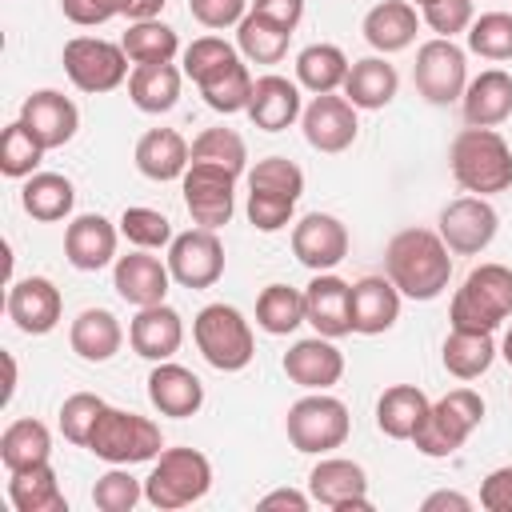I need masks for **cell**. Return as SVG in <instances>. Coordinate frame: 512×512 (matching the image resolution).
Listing matches in <instances>:
<instances>
[{"instance_id": "1", "label": "cell", "mask_w": 512, "mask_h": 512, "mask_svg": "<svg viewBox=\"0 0 512 512\" xmlns=\"http://www.w3.org/2000/svg\"><path fill=\"white\" fill-rule=\"evenodd\" d=\"M384 276L408 300H436L452 280V248L432 228H404L388 240Z\"/></svg>"}, {"instance_id": "2", "label": "cell", "mask_w": 512, "mask_h": 512, "mask_svg": "<svg viewBox=\"0 0 512 512\" xmlns=\"http://www.w3.org/2000/svg\"><path fill=\"white\" fill-rule=\"evenodd\" d=\"M452 180L472 196H492L512 188V148L496 128H460L448 148Z\"/></svg>"}, {"instance_id": "3", "label": "cell", "mask_w": 512, "mask_h": 512, "mask_svg": "<svg viewBox=\"0 0 512 512\" xmlns=\"http://www.w3.org/2000/svg\"><path fill=\"white\" fill-rule=\"evenodd\" d=\"M452 328L468 332H496L504 320H512V268L508 264H480L464 276L448 304Z\"/></svg>"}, {"instance_id": "4", "label": "cell", "mask_w": 512, "mask_h": 512, "mask_svg": "<svg viewBox=\"0 0 512 512\" xmlns=\"http://www.w3.org/2000/svg\"><path fill=\"white\" fill-rule=\"evenodd\" d=\"M212 488V464L204 452L196 448H164L152 460V472L144 480V500L160 512H176L188 508L196 500H204Z\"/></svg>"}, {"instance_id": "5", "label": "cell", "mask_w": 512, "mask_h": 512, "mask_svg": "<svg viewBox=\"0 0 512 512\" xmlns=\"http://www.w3.org/2000/svg\"><path fill=\"white\" fill-rule=\"evenodd\" d=\"M88 452L108 460V464H144V460H156L164 452V436H160V424L140 416V412H124V408H112L104 404L92 436H88Z\"/></svg>"}, {"instance_id": "6", "label": "cell", "mask_w": 512, "mask_h": 512, "mask_svg": "<svg viewBox=\"0 0 512 512\" xmlns=\"http://www.w3.org/2000/svg\"><path fill=\"white\" fill-rule=\"evenodd\" d=\"M192 340L216 372H240L256 356L252 328H248L244 312L232 304H204L192 320Z\"/></svg>"}, {"instance_id": "7", "label": "cell", "mask_w": 512, "mask_h": 512, "mask_svg": "<svg viewBox=\"0 0 512 512\" xmlns=\"http://www.w3.org/2000/svg\"><path fill=\"white\" fill-rule=\"evenodd\" d=\"M480 420H484V400H480V392H472V388H452L448 396H440V400L428 408V416H424V424L416 428L412 444H416L420 456L444 460V456H452L456 448H464V440L480 428Z\"/></svg>"}, {"instance_id": "8", "label": "cell", "mask_w": 512, "mask_h": 512, "mask_svg": "<svg viewBox=\"0 0 512 512\" xmlns=\"http://www.w3.org/2000/svg\"><path fill=\"white\" fill-rule=\"evenodd\" d=\"M284 432H288V444L304 456H324L332 448H340L352 432V416H348V404L328 396V392H308L300 396L288 416H284Z\"/></svg>"}, {"instance_id": "9", "label": "cell", "mask_w": 512, "mask_h": 512, "mask_svg": "<svg viewBox=\"0 0 512 512\" xmlns=\"http://www.w3.org/2000/svg\"><path fill=\"white\" fill-rule=\"evenodd\" d=\"M60 60H64L68 80L88 96L112 92L128 80V52L112 40H100V36H72L64 44Z\"/></svg>"}, {"instance_id": "10", "label": "cell", "mask_w": 512, "mask_h": 512, "mask_svg": "<svg viewBox=\"0 0 512 512\" xmlns=\"http://www.w3.org/2000/svg\"><path fill=\"white\" fill-rule=\"evenodd\" d=\"M412 84L428 104H452L464 96L468 88V56L456 40L432 36L416 48V64H412Z\"/></svg>"}, {"instance_id": "11", "label": "cell", "mask_w": 512, "mask_h": 512, "mask_svg": "<svg viewBox=\"0 0 512 512\" xmlns=\"http://www.w3.org/2000/svg\"><path fill=\"white\" fill-rule=\"evenodd\" d=\"M180 192H184V208L200 228H224L236 212V176L228 168L216 164H188V172L180 176Z\"/></svg>"}, {"instance_id": "12", "label": "cell", "mask_w": 512, "mask_h": 512, "mask_svg": "<svg viewBox=\"0 0 512 512\" xmlns=\"http://www.w3.org/2000/svg\"><path fill=\"white\" fill-rule=\"evenodd\" d=\"M440 240L456 252V256H480L496 232H500V216L488 204V196H456L440 208Z\"/></svg>"}, {"instance_id": "13", "label": "cell", "mask_w": 512, "mask_h": 512, "mask_svg": "<svg viewBox=\"0 0 512 512\" xmlns=\"http://www.w3.org/2000/svg\"><path fill=\"white\" fill-rule=\"evenodd\" d=\"M168 272L180 288H212L224 276V244L212 228H188L168 244Z\"/></svg>"}, {"instance_id": "14", "label": "cell", "mask_w": 512, "mask_h": 512, "mask_svg": "<svg viewBox=\"0 0 512 512\" xmlns=\"http://www.w3.org/2000/svg\"><path fill=\"white\" fill-rule=\"evenodd\" d=\"M308 496L332 512H368V476L356 460L344 456H320V464L308 472Z\"/></svg>"}, {"instance_id": "15", "label": "cell", "mask_w": 512, "mask_h": 512, "mask_svg": "<svg viewBox=\"0 0 512 512\" xmlns=\"http://www.w3.org/2000/svg\"><path fill=\"white\" fill-rule=\"evenodd\" d=\"M300 128H304V140L316 148V152H344L352 148L360 124H356V104L348 96H336V92H324V96H312L300 112Z\"/></svg>"}, {"instance_id": "16", "label": "cell", "mask_w": 512, "mask_h": 512, "mask_svg": "<svg viewBox=\"0 0 512 512\" xmlns=\"http://www.w3.org/2000/svg\"><path fill=\"white\" fill-rule=\"evenodd\" d=\"M292 256L308 272H332L348 256V228L332 212H308L292 224Z\"/></svg>"}, {"instance_id": "17", "label": "cell", "mask_w": 512, "mask_h": 512, "mask_svg": "<svg viewBox=\"0 0 512 512\" xmlns=\"http://www.w3.org/2000/svg\"><path fill=\"white\" fill-rule=\"evenodd\" d=\"M168 284H172L168 260L160 264V256H148V248H136L128 256H116V264H112V288L132 308L164 304Z\"/></svg>"}, {"instance_id": "18", "label": "cell", "mask_w": 512, "mask_h": 512, "mask_svg": "<svg viewBox=\"0 0 512 512\" xmlns=\"http://www.w3.org/2000/svg\"><path fill=\"white\" fill-rule=\"evenodd\" d=\"M64 296L48 276H24L8 288V316L28 336H48L60 324Z\"/></svg>"}, {"instance_id": "19", "label": "cell", "mask_w": 512, "mask_h": 512, "mask_svg": "<svg viewBox=\"0 0 512 512\" xmlns=\"http://www.w3.org/2000/svg\"><path fill=\"white\" fill-rule=\"evenodd\" d=\"M304 320L328 340L348 336L352 332V284L332 272H316L304 288Z\"/></svg>"}, {"instance_id": "20", "label": "cell", "mask_w": 512, "mask_h": 512, "mask_svg": "<svg viewBox=\"0 0 512 512\" xmlns=\"http://www.w3.org/2000/svg\"><path fill=\"white\" fill-rule=\"evenodd\" d=\"M284 376L308 392H328L332 384H340L344 376V352L328 340V336H308V340H296L288 352H284Z\"/></svg>"}, {"instance_id": "21", "label": "cell", "mask_w": 512, "mask_h": 512, "mask_svg": "<svg viewBox=\"0 0 512 512\" xmlns=\"http://www.w3.org/2000/svg\"><path fill=\"white\" fill-rule=\"evenodd\" d=\"M116 240H120V224L104 220L100 212H84L64 228V256L80 272H100L116 264Z\"/></svg>"}, {"instance_id": "22", "label": "cell", "mask_w": 512, "mask_h": 512, "mask_svg": "<svg viewBox=\"0 0 512 512\" xmlns=\"http://www.w3.org/2000/svg\"><path fill=\"white\" fill-rule=\"evenodd\" d=\"M128 344L136 356L160 364V360H172L184 344V320L176 308L168 304H148V308H136L132 324H128Z\"/></svg>"}, {"instance_id": "23", "label": "cell", "mask_w": 512, "mask_h": 512, "mask_svg": "<svg viewBox=\"0 0 512 512\" xmlns=\"http://www.w3.org/2000/svg\"><path fill=\"white\" fill-rule=\"evenodd\" d=\"M148 400L160 416H172V420H188L200 412L204 404V384L192 368L176 364V360H160L152 372H148Z\"/></svg>"}, {"instance_id": "24", "label": "cell", "mask_w": 512, "mask_h": 512, "mask_svg": "<svg viewBox=\"0 0 512 512\" xmlns=\"http://www.w3.org/2000/svg\"><path fill=\"white\" fill-rule=\"evenodd\" d=\"M20 120L32 128V136H36L44 148H64V144L76 136V128H80V108H76L64 92L40 88V92H32V96L24 100Z\"/></svg>"}, {"instance_id": "25", "label": "cell", "mask_w": 512, "mask_h": 512, "mask_svg": "<svg viewBox=\"0 0 512 512\" xmlns=\"http://www.w3.org/2000/svg\"><path fill=\"white\" fill-rule=\"evenodd\" d=\"M304 100H300V84H292L288 76H256L252 84V100H248V120L260 132H284L300 120Z\"/></svg>"}, {"instance_id": "26", "label": "cell", "mask_w": 512, "mask_h": 512, "mask_svg": "<svg viewBox=\"0 0 512 512\" xmlns=\"http://www.w3.org/2000/svg\"><path fill=\"white\" fill-rule=\"evenodd\" d=\"M400 320V288L388 276H364L352 284V332L380 336Z\"/></svg>"}, {"instance_id": "27", "label": "cell", "mask_w": 512, "mask_h": 512, "mask_svg": "<svg viewBox=\"0 0 512 512\" xmlns=\"http://www.w3.org/2000/svg\"><path fill=\"white\" fill-rule=\"evenodd\" d=\"M464 120L472 128H496L512 116V72L504 68H484L480 76L468 80L464 96Z\"/></svg>"}, {"instance_id": "28", "label": "cell", "mask_w": 512, "mask_h": 512, "mask_svg": "<svg viewBox=\"0 0 512 512\" xmlns=\"http://www.w3.org/2000/svg\"><path fill=\"white\" fill-rule=\"evenodd\" d=\"M132 156H136L140 176H148L156 184L180 180L188 172V164H192V148H188V140L176 128H152V132H144L136 140V152Z\"/></svg>"}, {"instance_id": "29", "label": "cell", "mask_w": 512, "mask_h": 512, "mask_svg": "<svg viewBox=\"0 0 512 512\" xmlns=\"http://www.w3.org/2000/svg\"><path fill=\"white\" fill-rule=\"evenodd\" d=\"M416 28H420V16H416V4L412 0H384L376 8H368L360 32L364 40L376 48V52H404L412 40H416Z\"/></svg>"}, {"instance_id": "30", "label": "cell", "mask_w": 512, "mask_h": 512, "mask_svg": "<svg viewBox=\"0 0 512 512\" xmlns=\"http://www.w3.org/2000/svg\"><path fill=\"white\" fill-rule=\"evenodd\" d=\"M180 84H184V68H176L172 60L168 64H136L128 72V100L140 112L160 116V112H172L176 108Z\"/></svg>"}, {"instance_id": "31", "label": "cell", "mask_w": 512, "mask_h": 512, "mask_svg": "<svg viewBox=\"0 0 512 512\" xmlns=\"http://www.w3.org/2000/svg\"><path fill=\"white\" fill-rule=\"evenodd\" d=\"M68 344H72V352H76L80 360L104 364V360H112V356L120 352L124 328H120V320H116L108 308H84V312L72 320V328H68Z\"/></svg>"}, {"instance_id": "32", "label": "cell", "mask_w": 512, "mask_h": 512, "mask_svg": "<svg viewBox=\"0 0 512 512\" xmlns=\"http://www.w3.org/2000/svg\"><path fill=\"white\" fill-rule=\"evenodd\" d=\"M428 408H432V400L416 384H392L376 400V428L388 440H412L416 428L424 424Z\"/></svg>"}, {"instance_id": "33", "label": "cell", "mask_w": 512, "mask_h": 512, "mask_svg": "<svg viewBox=\"0 0 512 512\" xmlns=\"http://www.w3.org/2000/svg\"><path fill=\"white\" fill-rule=\"evenodd\" d=\"M8 500H12L16 512H68V500L60 492L52 460L8 472Z\"/></svg>"}, {"instance_id": "34", "label": "cell", "mask_w": 512, "mask_h": 512, "mask_svg": "<svg viewBox=\"0 0 512 512\" xmlns=\"http://www.w3.org/2000/svg\"><path fill=\"white\" fill-rule=\"evenodd\" d=\"M396 88H400V76L384 56H364L344 76V96L364 112H376V108L392 104Z\"/></svg>"}, {"instance_id": "35", "label": "cell", "mask_w": 512, "mask_h": 512, "mask_svg": "<svg viewBox=\"0 0 512 512\" xmlns=\"http://www.w3.org/2000/svg\"><path fill=\"white\" fill-rule=\"evenodd\" d=\"M20 204H24V212H28L32 220L56 224V220H64V216L72 212L76 188H72V180L60 176V172H32V176L24 180V188H20Z\"/></svg>"}, {"instance_id": "36", "label": "cell", "mask_w": 512, "mask_h": 512, "mask_svg": "<svg viewBox=\"0 0 512 512\" xmlns=\"http://www.w3.org/2000/svg\"><path fill=\"white\" fill-rule=\"evenodd\" d=\"M48 460H52V432H48V424L24 416V420H12L0 432V464L8 472L32 468V464H48Z\"/></svg>"}, {"instance_id": "37", "label": "cell", "mask_w": 512, "mask_h": 512, "mask_svg": "<svg viewBox=\"0 0 512 512\" xmlns=\"http://www.w3.org/2000/svg\"><path fill=\"white\" fill-rule=\"evenodd\" d=\"M440 360L444 368L456 376V380H476L492 368L496 360V340L492 332H468V328H452L444 336V348H440Z\"/></svg>"}, {"instance_id": "38", "label": "cell", "mask_w": 512, "mask_h": 512, "mask_svg": "<svg viewBox=\"0 0 512 512\" xmlns=\"http://www.w3.org/2000/svg\"><path fill=\"white\" fill-rule=\"evenodd\" d=\"M348 68L352 64H348L344 48H336V44H308L296 56V84L308 88L312 96H324V92L344 88Z\"/></svg>"}, {"instance_id": "39", "label": "cell", "mask_w": 512, "mask_h": 512, "mask_svg": "<svg viewBox=\"0 0 512 512\" xmlns=\"http://www.w3.org/2000/svg\"><path fill=\"white\" fill-rule=\"evenodd\" d=\"M120 48L128 52L132 64H168L180 52V36L156 16V20H132L128 32L120 36Z\"/></svg>"}, {"instance_id": "40", "label": "cell", "mask_w": 512, "mask_h": 512, "mask_svg": "<svg viewBox=\"0 0 512 512\" xmlns=\"http://www.w3.org/2000/svg\"><path fill=\"white\" fill-rule=\"evenodd\" d=\"M256 324L268 332V336H288L296 332L304 320V292L292 288V284H268L260 296H256Z\"/></svg>"}, {"instance_id": "41", "label": "cell", "mask_w": 512, "mask_h": 512, "mask_svg": "<svg viewBox=\"0 0 512 512\" xmlns=\"http://www.w3.org/2000/svg\"><path fill=\"white\" fill-rule=\"evenodd\" d=\"M288 36H292L288 28H280V24H272V20L256 16V12H248L236 24V48L252 64H280L284 52H288Z\"/></svg>"}, {"instance_id": "42", "label": "cell", "mask_w": 512, "mask_h": 512, "mask_svg": "<svg viewBox=\"0 0 512 512\" xmlns=\"http://www.w3.org/2000/svg\"><path fill=\"white\" fill-rule=\"evenodd\" d=\"M252 84H256V80H252L248 64H244V60H232L224 72H216L212 80H204V84H196V88H200V96H204V104H208L212 112L232 116V112H248Z\"/></svg>"}, {"instance_id": "43", "label": "cell", "mask_w": 512, "mask_h": 512, "mask_svg": "<svg viewBox=\"0 0 512 512\" xmlns=\"http://www.w3.org/2000/svg\"><path fill=\"white\" fill-rule=\"evenodd\" d=\"M192 164H216V168H228L232 176H240L248 164V144L236 128H204L192 140Z\"/></svg>"}, {"instance_id": "44", "label": "cell", "mask_w": 512, "mask_h": 512, "mask_svg": "<svg viewBox=\"0 0 512 512\" xmlns=\"http://www.w3.org/2000/svg\"><path fill=\"white\" fill-rule=\"evenodd\" d=\"M44 152H48V148L32 136V128H28L24 120H12V124L4 128V136H0V172L12 176V180H28V176L40 168Z\"/></svg>"}, {"instance_id": "45", "label": "cell", "mask_w": 512, "mask_h": 512, "mask_svg": "<svg viewBox=\"0 0 512 512\" xmlns=\"http://www.w3.org/2000/svg\"><path fill=\"white\" fill-rule=\"evenodd\" d=\"M248 188H252V192H272V196L300 200V196H304V172H300V164L288 160V156H264V160H256V168L248 172Z\"/></svg>"}, {"instance_id": "46", "label": "cell", "mask_w": 512, "mask_h": 512, "mask_svg": "<svg viewBox=\"0 0 512 512\" xmlns=\"http://www.w3.org/2000/svg\"><path fill=\"white\" fill-rule=\"evenodd\" d=\"M468 48L484 60H512V12H484L468 24Z\"/></svg>"}, {"instance_id": "47", "label": "cell", "mask_w": 512, "mask_h": 512, "mask_svg": "<svg viewBox=\"0 0 512 512\" xmlns=\"http://www.w3.org/2000/svg\"><path fill=\"white\" fill-rule=\"evenodd\" d=\"M232 60H240V48H232L224 36H200L184 48V76H192L196 84L212 80L216 72H224Z\"/></svg>"}, {"instance_id": "48", "label": "cell", "mask_w": 512, "mask_h": 512, "mask_svg": "<svg viewBox=\"0 0 512 512\" xmlns=\"http://www.w3.org/2000/svg\"><path fill=\"white\" fill-rule=\"evenodd\" d=\"M140 500H144V484L124 464H112V472H104L92 484V504L100 512H132Z\"/></svg>"}, {"instance_id": "49", "label": "cell", "mask_w": 512, "mask_h": 512, "mask_svg": "<svg viewBox=\"0 0 512 512\" xmlns=\"http://www.w3.org/2000/svg\"><path fill=\"white\" fill-rule=\"evenodd\" d=\"M120 236H128V244H136V248H164V244H172V224H168V216L164 212H156V208H144V204H132V208H124L120 212Z\"/></svg>"}, {"instance_id": "50", "label": "cell", "mask_w": 512, "mask_h": 512, "mask_svg": "<svg viewBox=\"0 0 512 512\" xmlns=\"http://www.w3.org/2000/svg\"><path fill=\"white\" fill-rule=\"evenodd\" d=\"M100 412H104V400L96 392H72L60 404V432H64V440L76 444V448H88V436H92Z\"/></svg>"}, {"instance_id": "51", "label": "cell", "mask_w": 512, "mask_h": 512, "mask_svg": "<svg viewBox=\"0 0 512 512\" xmlns=\"http://www.w3.org/2000/svg\"><path fill=\"white\" fill-rule=\"evenodd\" d=\"M420 20H424L436 36L452 40V36L468 32V24L476 20V8H472V0H432V4L420 8Z\"/></svg>"}, {"instance_id": "52", "label": "cell", "mask_w": 512, "mask_h": 512, "mask_svg": "<svg viewBox=\"0 0 512 512\" xmlns=\"http://www.w3.org/2000/svg\"><path fill=\"white\" fill-rule=\"evenodd\" d=\"M292 212H296V200L288 196H272V192H252L248 188V220L256 232H280L292 224Z\"/></svg>"}, {"instance_id": "53", "label": "cell", "mask_w": 512, "mask_h": 512, "mask_svg": "<svg viewBox=\"0 0 512 512\" xmlns=\"http://www.w3.org/2000/svg\"><path fill=\"white\" fill-rule=\"evenodd\" d=\"M248 8H252V0H188L192 20L204 24V28H212V32L240 24L248 16Z\"/></svg>"}, {"instance_id": "54", "label": "cell", "mask_w": 512, "mask_h": 512, "mask_svg": "<svg viewBox=\"0 0 512 512\" xmlns=\"http://www.w3.org/2000/svg\"><path fill=\"white\" fill-rule=\"evenodd\" d=\"M60 12L80 28H96V24H108L112 16H120L116 0H60Z\"/></svg>"}, {"instance_id": "55", "label": "cell", "mask_w": 512, "mask_h": 512, "mask_svg": "<svg viewBox=\"0 0 512 512\" xmlns=\"http://www.w3.org/2000/svg\"><path fill=\"white\" fill-rule=\"evenodd\" d=\"M480 508L488 512H512V464L492 468L480 484Z\"/></svg>"}, {"instance_id": "56", "label": "cell", "mask_w": 512, "mask_h": 512, "mask_svg": "<svg viewBox=\"0 0 512 512\" xmlns=\"http://www.w3.org/2000/svg\"><path fill=\"white\" fill-rule=\"evenodd\" d=\"M248 12H256V16H264V20H272V24L288 28V32H296V24H300V16H304V0H252Z\"/></svg>"}, {"instance_id": "57", "label": "cell", "mask_w": 512, "mask_h": 512, "mask_svg": "<svg viewBox=\"0 0 512 512\" xmlns=\"http://www.w3.org/2000/svg\"><path fill=\"white\" fill-rule=\"evenodd\" d=\"M312 504V496L296 492V488H276L268 496H260V508H292V512H304Z\"/></svg>"}, {"instance_id": "58", "label": "cell", "mask_w": 512, "mask_h": 512, "mask_svg": "<svg viewBox=\"0 0 512 512\" xmlns=\"http://www.w3.org/2000/svg\"><path fill=\"white\" fill-rule=\"evenodd\" d=\"M440 508H456V512H468V508H472V500H468L464 492H432V496L424 500V512H440Z\"/></svg>"}, {"instance_id": "59", "label": "cell", "mask_w": 512, "mask_h": 512, "mask_svg": "<svg viewBox=\"0 0 512 512\" xmlns=\"http://www.w3.org/2000/svg\"><path fill=\"white\" fill-rule=\"evenodd\" d=\"M164 4H168V0H132L124 16H128V24H132V20H156Z\"/></svg>"}, {"instance_id": "60", "label": "cell", "mask_w": 512, "mask_h": 512, "mask_svg": "<svg viewBox=\"0 0 512 512\" xmlns=\"http://www.w3.org/2000/svg\"><path fill=\"white\" fill-rule=\"evenodd\" d=\"M4 368H8V384H4V404H8L12 392H16V360H12V352H4Z\"/></svg>"}, {"instance_id": "61", "label": "cell", "mask_w": 512, "mask_h": 512, "mask_svg": "<svg viewBox=\"0 0 512 512\" xmlns=\"http://www.w3.org/2000/svg\"><path fill=\"white\" fill-rule=\"evenodd\" d=\"M500 356L512 364V324H508V332H504V344H500Z\"/></svg>"}, {"instance_id": "62", "label": "cell", "mask_w": 512, "mask_h": 512, "mask_svg": "<svg viewBox=\"0 0 512 512\" xmlns=\"http://www.w3.org/2000/svg\"><path fill=\"white\" fill-rule=\"evenodd\" d=\"M128 4H132V0H116V8H120V16L128 12Z\"/></svg>"}, {"instance_id": "63", "label": "cell", "mask_w": 512, "mask_h": 512, "mask_svg": "<svg viewBox=\"0 0 512 512\" xmlns=\"http://www.w3.org/2000/svg\"><path fill=\"white\" fill-rule=\"evenodd\" d=\"M412 4H420V8H424V4H432V0H412Z\"/></svg>"}]
</instances>
